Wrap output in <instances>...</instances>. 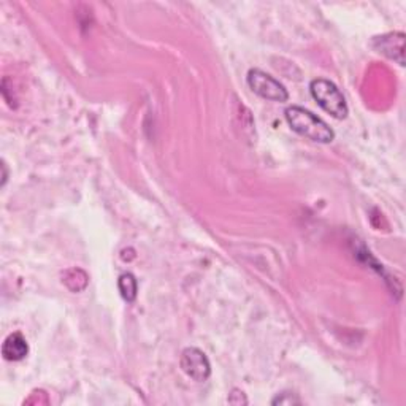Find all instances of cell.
<instances>
[{
	"mask_svg": "<svg viewBox=\"0 0 406 406\" xmlns=\"http://www.w3.org/2000/svg\"><path fill=\"white\" fill-rule=\"evenodd\" d=\"M284 118L295 134L316 143H332L335 140V132L328 124L321 119L304 107L292 105L286 108Z\"/></svg>",
	"mask_w": 406,
	"mask_h": 406,
	"instance_id": "cell-1",
	"label": "cell"
},
{
	"mask_svg": "<svg viewBox=\"0 0 406 406\" xmlns=\"http://www.w3.org/2000/svg\"><path fill=\"white\" fill-rule=\"evenodd\" d=\"M309 92H311V97L316 103L332 118L340 121L348 118V102L335 82L326 78H316L309 82Z\"/></svg>",
	"mask_w": 406,
	"mask_h": 406,
	"instance_id": "cell-2",
	"label": "cell"
},
{
	"mask_svg": "<svg viewBox=\"0 0 406 406\" xmlns=\"http://www.w3.org/2000/svg\"><path fill=\"white\" fill-rule=\"evenodd\" d=\"M246 82L254 94H257L260 99L270 102H287L289 92L284 85L273 78L272 75L265 73L260 68H251L246 75Z\"/></svg>",
	"mask_w": 406,
	"mask_h": 406,
	"instance_id": "cell-3",
	"label": "cell"
},
{
	"mask_svg": "<svg viewBox=\"0 0 406 406\" xmlns=\"http://www.w3.org/2000/svg\"><path fill=\"white\" fill-rule=\"evenodd\" d=\"M181 370L196 383H205L211 376V363L208 357L198 348H186L180 359Z\"/></svg>",
	"mask_w": 406,
	"mask_h": 406,
	"instance_id": "cell-4",
	"label": "cell"
},
{
	"mask_svg": "<svg viewBox=\"0 0 406 406\" xmlns=\"http://www.w3.org/2000/svg\"><path fill=\"white\" fill-rule=\"evenodd\" d=\"M375 50L388 56L392 60H397L400 65H405V33L394 32L388 36L375 38Z\"/></svg>",
	"mask_w": 406,
	"mask_h": 406,
	"instance_id": "cell-5",
	"label": "cell"
},
{
	"mask_svg": "<svg viewBox=\"0 0 406 406\" xmlns=\"http://www.w3.org/2000/svg\"><path fill=\"white\" fill-rule=\"evenodd\" d=\"M29 354V345L21 332L10 333L2 345V357L6 362H19Z\"/></svg>",
	"mask_w": 406,
	"mask_h": 406,
	"instance_id": "cell-6",
	"label": "cell"
},
{
	"mask_svg": "<svg viewBox=\"0 0 406 406\" xmlns=\"http://www.w3.org/2000/svg\"><path fill=\"white\" fill-rule=\"evenodd\" d=\"M62 283H64L72 292H81L85 291L87 286V274L80 270V268H72V270H67L64 274H62Z\"/></svg>",
	"mask_w": 406,
	"mask_h": 406,
	"instance_id": "cell-7",
	"label": "cell"
},
{
	"mask_svg": "<svg viewBox=\"0 0 406 406\" xmlns=\"http://www.w3.org/2000/svg\"><path fill=\"white\" fill-rule=\"evenodd\" d=\"M118 287L121 292V297L127 301V304H134L139 294V283L132 273H124L118 279Z\"/></svg>",
	"mask_w": 406,
	"mask_h": 406,
	"instance_id": "cell-8",
	"label": "cell"
},
{
	"mask_svg": "<svg viewBox=\"0 0 406 406\" xmlns=\"http://www.w3.org/2000/svg\"><path fill=\"white\" fill-rule=\"evenodd\" d=\"M299 403H301L300 398L295 394H289V392H284V394H278L272 400V405H299Z\"/></svg>",
	"mask_w": 406,
	"mask_h": 406,
	"instance_id": "cell-9",
	"label": "cell"
},
{
	"mask_svg": "<svg viewBox=\"0 0 406 406\" xmlns=\"http://www.w3.org/2000/svg\"><path fill=\"white\" fill-rule=\"evenodd\" d=\"M227 402H229L230 405H247V398L245 397L242 390L233 389L232 394L229 395V398H227Z\"/></svg>",
	"mask_w": 406,
	"mask_h": 406,
	"instance_id": "cell-10",
	"label": "cell"
},
{
	"mask_svg": "<svg viewBox=\"0 0 406 406\" xmlns=\"http://www.w3.org/2000/svg\"><path fill=\"white\" fill-rule=\"evenodd\" d=\"M2 170H4V175H2V186H5L6 180H9V170H6V164L2 162Z\"/></svg>",
	"mask_w": 406,
	"mask_h": 406,
	"instance_id": "cell-11",
	"label": "cell"
}]
</instances>
